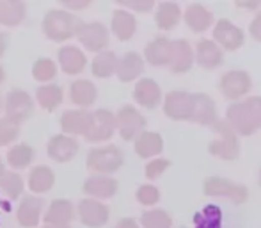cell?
<instances>
[{
	"label": "cell",
	"instance_id": "8fae6325",
	"mask_svg": "<svg viewBox=\"0 0 261 228\" xmlns=\"http://www.w3.org/2000/svg\"><path fill=\"white\" fill-rule=\"evenodd\" d=\"M59 62L64 73L76 75L86 68V56L76 47H62L59 50Z\"/></svg>",
	"mask_w": 261,
	"mask_h": 228
},
{
	"label": "cell",
	"instance_id": "7402d4cb",
	"mask_svg": "<svg viewBox=\"0 0 261 228\" xmlns=\"http://www.w3.org/2000/svg\"><path fill=\"white\" fill-rule=\"evenodd\" d=\"M0 189L11 198V200H16V198L21 196L23 193V180H21L20 175L16 173H6L0 180Z\"/></svg>",
	"mask_w": 261,
	"mask_h": 228
},
{
	"label": "cell",
	"instance_id": "5b68a950",
	"mask_svg": "<svg viewBox=\"0 0 261 228\" xmlns=\"http://www.w3.org/2000/svg\"><path fill=\"white\" fill-rule=\"evenodd\" d=\"M79 152V143L68 134H57L48 141V155L55 163H68Z\"/></svg>",
	"mask_w": 261,
	"mask_h": 228
},
{
	"label": "cell",
	"instance_id": "8992f818",
	"mask_svg": "<svg viewBox=\"0 0 261 228\" xmlns=\"http://www.w3.org/2000/svg\"><path fill=\"white\" fill-rule=\"evenodd\" d=\"M93 123V114L86 109H73L66 111L61 116V127L66 134H84L86 135Z\"/></svg>",
	"mask_w": 261,
	"mask_h": 228
},
{
	"label": "cell",
	"instance_id": "e575fe53",
	"mask_svg": "<svg viewBox=\"0 0 261 228\" xmlns=\"http://www.w3.org/2000/svg\"><path fill=\"white\" fill-rule=\"evenodd\" d=\"M0 111H2V98H0Z\"/></svg>",
	"mask_w": 261,
	"mask_h": 228
},
{
	"label": "cell",
	"instance_id": "3957f363",
	"mask_svg": "<svg viewBox=\"0 0 261 228\" xmlns=\"http://www.w3.org/2000/svg\"><path fill=\"white\" fill-rule=\"evenodd\" d=\"M123 164V155L114 146L94 148L87 155V168L94 173H112Z\"/></svg>",
	"mask_w": 261,
	"mask_h": 228
},
{
	"label": "cell",
	"instance_id": "9a60e30c",
	"mask_svg": "<svg viewBox=\"0 0 261 228\" xmlns=\"http://www.w3.org/2000/svg\"><path fill=\"white\" fill-rule=\"evenodd\" d=\"M69 97L71 102L80 107H89L94 100H96V87L89 80H75L69 89Z\"/></svg>",
	"mask_w": 261,
	"mask_h": 228
},
{
	"label": "cell",
	"instance_id": "d6986e66",
	"mask_svg": "<svg viewBox=\"0 0 261 228\" xmlns=\"http://www.w3.org/2000/svg\"><path fill=\"white\" fill-rule=\"evenodd\" d=\"M112 31L119 39H128L135 31V20L124 11H116L112 18Z\"/></svg>",
	"mask_w": 261,
	"mask_h": 228
},
{
	"label": "cell",
	"instance_id": "d6a6232c",
	"mask_svg": "<svg viewBox=\"0 0 261 228\" xmlns=\"http://www.w3.org/2000/svg\"><path fill=\"white\" fill-rule=\"evenodd\" d=\"M43 228H69V225H45Z\"/></svg>",
	"mask_w": 261,
	"mask_h": 228
},
{
	"label": "cell",
	"instance_id": "30bf717a",
	"mask_svg": "<svg viewBox=\"0 0 261 228\" xmlns=\"http://www.w3.org/2000/svg\"><path fill=\"white\" fill-rule=\"evenodd\" d=\"M75 218V209L71 201L68 200H55L48 207L46 214L43 216L46 225H69Z\"/></svg>",
	"mask_w": 261,
	"mask_h": 228
},
{
	"label": "cell",
	"instance_id": "277c9868",
	"mask_svg": "<svg viewBox=\"0 0 261 228\" xmlns=\"http://www.w3.org/2000/svg\"><path fill=\"white\" fill-rule=\"evenodd\" d=\"M117 127V120L114 118L112 112L100 109V111L93 112V123H91L89 132L86 134V139L91 143H100L109 139L114 134Z\"/></svg>",
	"mask_w": 261,
	"mask_h": 228
},
{
	"label": "cell",
	"instance_id": "4dcf8cb0",
	"mask_svg": "<svg viewBox=\"0 0 261 228\" xmlns=\"http://www.w3.org/2000/svg\"><path fill=\"white\" fill-rule=\"evenodd\" d=\"M117 228H137V226H135V223L132 219H124V221H121L117 225Z\"/></svg>",
	"mask_w": 261,
	"mask_h": 228
},
{
	"label": "cell",
	"instance_id": "603a6c76",
	"mask_svg": "<svg viewBox=\"0 0 261 228\" xmlns=\"http://www.w3.org/2000/svg\"><path fill=\"white\" fill-rule=\"evenodd\" d=\"M32 75L39 82H48L57 75V66L52 59H38L32 66Z\"/></svg>",
	"mask_w": 261,
	"mask_h": 228
},
{
	"label": "cell",
	"instance_id": "ffe728a7",
	"mask_svg": "<svg viewBox=\"0 0 261 228\" xmlns=\"http://www.w3.org/2000/svg\"><path fill=\"white\" fill-rule=\"evenodd\" d=\"M141 70H142V61L139 59L137 54H128L117 64V75H119L121 80H132L141 73Z\"/></svg>",
	"mask_w": 261,
	"mask_h": 228
},
{
	"label": "cell",
	"instance_id": "1f68e13d",
	"mask_svg": "<svg viewBox=\"0 0 261 228\" xmlns=\"http://www.w3.org/2000/svg\"><path fill=\"white\" fill-rule=\"evenodd\" d=\"M4 175H6V166H4V163L0 161V180H2Z\"/></svg>",
	"mask_w": 261,
	"mask_h": 228
},
{
	"label": "cell",
	"instance_id": "484cf974",
	"mask_svg": "<svg viewBox=\"0 0 261 228\" xmlns=\"http://www.w3.org/2000/svg\"><path fill=\"white\" fill-rule=\"evenodd\" d=\"M160 150V139L153 134H144L137 141V153L142 157H149Z\"/></svg>",
	"mask_w": 261,
	"mask_h": 228
},
{
	"label": "cell",
	"instance_id": "ac0fdd59",
	"mask_svg": "<svg viewBox=\"0 0 261 228\" xmlns=\"http://www.w3.org/2000/svg\"><path fill=\"white\" fill-rule=\"evenodd\" d=\"M34 159V150L29 145H16L7 152V163L14 170H21V168H27L29 164Z\"/></svg>",
	"mask_w": 261,
	"mask_h": 228
},
{
	"label": "cell",
	"instance_id": "d4e9b609",
	"mask_svg": "<svg viewBox=\"0 0 261 228\" xmlns=\"http://www.w3.org/2000/svg\"><path fill=\"white\" fill-rule=\"evenodd\" d=\"M20 134V125L14 123L9 118H2L0 120V146H6L13 143Z\"/></svg>",
	"mask_w": 261,
	"mask_h": 228
},
{
	"label": "cell",
	"instance_id": "7c38bea8",
	"mask_svg": "<svg viewBox=\"0 0 261 228\" xmlns=\"http://www.w3.org/2000/svg\"><path fill=\"white\" fill-rule=\"evenodd\" d=\"M117 189V182L105 175L91 176L84 184V193L94 198H110Z\"/></svg>",
	"mask_w": 261,
	"mask_h": 228
},
{
	"label": "cell",
	"instance_id": "9c48e42d",
	"mask_svg": "<svg viewBox=\"0 0 261 228\" xmlns=\"http://www.w3.org/2000/svg\"><path fill=\"white\" fill-rule=\"evenodd\" d=\"M41 209H43L41 198L25 196L16 211L18 223H20L21 226H27V228L38 226L39 218H41Z\"/></svg>",
	"mask_w": 261,
	"mask_h": 228
},
{
	"label": "cell",
	"instance_id": "4fadbf2b",
	"mask_svg": "<svg viewBox=\"0 0 261 228\" xmlns=\"http://www.w3.org/2000/svg\"><path fill=\"white\" fill-rule=\"evenodd\" d=\"M27 14V7L20 0H0V24L7 27L21 24Z\"/></svg>",
	"mask_w": 261,
	"mask_h": 228
},
{
	"label": "cell",
	"instance_id": "5bb4252c",
	"mask_svg": "<svg viewBox=\"0 0 261 228\" xmlns=\"http://www.w3.org/2000/svg\"><path fill=\"white\" fill-rule=\"evenodd\" d=\"M142 118L139 116V112L132 107L121 109V112L117 114V128H119L121 135L124 139H132L142 127Z\"/></svg>",
	"mask_w": 261,
	"mask_h": 228
},
{
	"label": "cell",
	"instance_id": "ba28073f",
	"mask_svg": "<svg viewBox=\"0 0 261 228\" xmlns=\"http://www.w3.org/2000/svg\"><path fill=\"white\" fill-rule=\"evenodd\" d=\"M79 39L87 50L100 52L107 45V29L101 24H98V21L84 24L82 31L79 32Z\"/></svg>",
	"mask_w": 261,
	"mask_h": 228
},
{
	"label": "cell",
	"instance_id": "f1b7e54d",
	"mask_svg": "<svg viewBox=\"0 0 261 228\" xmlns=\"http://www.w3.org/2000/svg\"><path fill=\"white\" fill-rule=\"evenodd\" d=\"M62 4H64L68 9H84V7L89 6L87 0H84V2H80V0H62Z\"/></svg>",
	"mask_w": 261,
	"mask_h": 228
},
{
	"label": "cell",
	"instance_id": "2e32d148",
	"mask_svg": "<svg viewBox=\"0 0 261 228\" xmlns=\"http://www.w3.org/2000/svg\"><path fill=\"white\" fill-rule=\"evenodd\" d=\"M55 175L48 166H38L31 171L29 176V187L34 193H46L54 187Z\"/></svg>",
	"mask_w": 261,
	"mask_h": 228
},
{
	"label": "cell",
	"instance_id": "e0dca14e",
	"mask_svg": "<svg viewBox=\"0 0 261 228\" xmlns=\"http://www.w3.org/2000/svg\"><path fill=\"white\" fill-rule=\"evenodd\" d=\"M36 98L45 111H55L62 102V89L55 84H46V86L39 87Z\"/></svg>",
	"mask_w": 261,
	"mask_h": 228
},
{
	"label": "cell",
	"instance_id": "4316f807",
	"mask_svg": "<svg viewBox=\"0 0 261 228\" xmlns=\"http://www.w3.org/2000/svg\"><path fill=\"white\" fill-rule=\"evenodd\" d=\"M142 221L148 228H162V223L165 221V214L164 212H149V214H144Z\"/></svg>",
	"mask_w": 261,
	"mask_h": 228
},
{
	"label": "cell",
	"instance_id": "6da1fadb",
	"mask_svg": "<svg viewBox=\"0 0 261 228\" xmlns=\"http://www.w3.org/2000/svg\"><path fill=\"white\" fill-rule=\"evenodd\" d=\"M84 21L80 18L62 9L48 11L46 16L43 18V32L52 41H66L73 36H79Z\"/></svg>",
	"mask_w": 261,
	"mask_h": 228
},
{
	"label": "cell",
	"instance_id": "f546056e",
	"mask_svg": "<svg viewBox=\"0 0 261 228\" xmlns=\"http://www.w3.org/2000/svg\"><path fill=\"white\" fill-rule=\"evenodd\" d=\"M6 47H7V38H6V34L0 32V56L6 52Z\"/></svg>",
	"mask_w": 261,
	"mask_h": 228
},
{
	"label": "cell",
	"instance_id": "44dd1931",
	"mask_svg": "<svg viewBox=\"0 0 261 228\" xmlns=\"http://www.w3.org/2000/svg\"><path fill=\"white\" fill-rule=\"evenodd\" d=\"M117 59L112 52H101L98 54L96 59L93 61V73L96 77H109L114 72H117Z\"/></svg>",
	"mask_w": 261,
	"mask_h": 228
},
{
	"label": "cell",
	"instance_id": "52a82bcc",
	"mask_svg": "<svg viewBox=\"0 0 261 228\" xmlns=\"http://www.w3.org/2000/svg\"><path fill=\"white\" fill-rule=\"evenodd\" d=\"M79 218L87 226H101L109 219V209L96 200H84L79 205Z\"/></svg>",
	"mask_w": 261,
	"mask_h": 228
},
{
	"label": "cell",
	"instance_id": "7a4b0ae2",
	"mask_svg": "<svg viewBox=\"0 0 261 228\" xmlns=\"http://www.w3.org/2000/svg\"><path fill=\"white\" fill-rule=\"evenodd\" d=\"M4 109H6V118H9L14 123L20 125L32 116L34 102H32L29 93H25L21 89H13L7 93L6 102H4Z\"/></svg>",
	"mask_w": 261,
	"mask_h": 228
},
{
	"label": "cell",
	"instance_id": "836d02e7",
	"mask_svg": "<svg viewBox=\"0 0 261 228\" xmlns=\"http://www.w3.org/2000/svg\"><path fill=\"white\" fill-rule=\"evenodd\" d=\"M4 75H6V73H4V68L0 66V84H2V80H4Z\"/></svg>",
	"mask_w": 261,
	"mask_h": 228
},
{
	"label": "cell",
	"instance_id": "83f0119b",
	"mask_svg": "<svg viewBox=\"0 0 261 228\" xmlns=\"http://www.w3.org/2000/svg\"><path fill=\"white\" fill-rule=\"evenodd\" d=\"M139 200L142 201V203H153V201L156 200V191L153 189V187L149 186H144L141 191H139Z\"/></svg>",
	"mask_w": 261,
	"mask_h": 228
},
{
	"label": "cell",
	"instance_id": "cb8c5ba5",
	"mask_svg": "<svg viewBox=\"0 0 261 228\" xmlns=\"http://www.w3.org/2000/svg\"><path fill=\"white\" fill-rule=\"evenodd\" d=\"M135 98H137L142 105L151 107V105H155L158 100L156 86L151 82V80H142V82L137 86V89H135Z\"/></svg>",
	"mask_w": 261,
	"mask_h": 228
}]
</instances>
